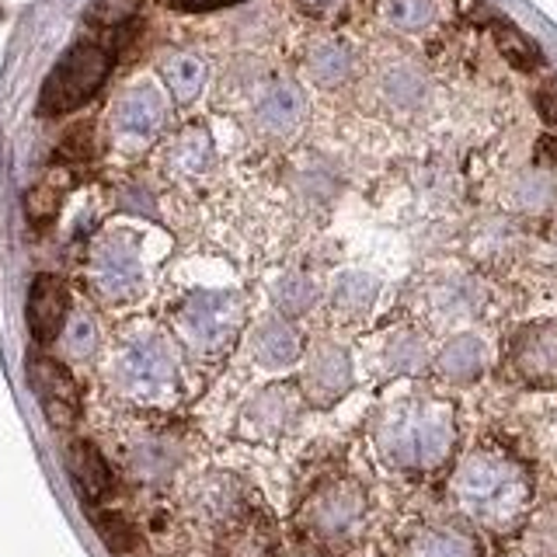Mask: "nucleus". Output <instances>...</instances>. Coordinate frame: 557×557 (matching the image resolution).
<instances>
[{
    "label": "nucleus",
    "mask_w": 557,
    "mask_h": 557,
    "mask_svg": "<svg viewBox=\"0 0 557 557\" xmlns=\"http://www.w3.org/2000/svg\"><path fill=\"white\" fill-rule=\"evenodd\" d=\"M453 495L463 505V512L484 527L509 530L527 509L530 487L512 460L495 457V453H474L453 478Z\"/></svg>",
    "instance_id": "nucleus-1"
},
{
    "label": "nucleus",
    "mask_w": 557,
    "mask_h": 557,
    "mask_svg": "<svg viewBox=\"0 0 557 557\" xmlns=\"http://www.w3.org/2000/svg\"><path fill=\"white\" fill-rule=\"evenodd\" d=\"M380 449L397 467H440L457 443L453 411L440 400H408L397 405L380 425Z\"/></svg>",
    "instance_id": "nucleus-2"
},
{
    "label": "nucleus",
    "mask_w": 557,
    "mask_h": 557,
    "mask_svg": "<svg viewBox=\"0 0 557 557\" xmlns=\"http://www.w3.org/2000/svg\"><path fill=\"white\" fill-rule=\"evenodd\" d=\"M109 70H112L109 49L98 46V42H77L46 77L39 112L42 115H63V112L81 109L84 101H91L101 91Z\"/></svg>",
    "instance_id": "nucleus-3"
},
{
    "label": "nucleus",
    "mask_w": 557,
    "mask_h": 557,
    "mask_svg": "<svg viewBox=\"0 0 557 557\" xmlns=\"http://www.w3.org/2000/svg\"><path fill=\"white\" fill-rule=\"evenodd\" d=\"M244 307L231 293H196L188 296L185 307L178 310V327L191 348L199 352H216L234 338L240 324Z\"/></svg>",
    "instance_id": "nucleus-4"
},
{
    "label": "nucleus",
    "mask_w": 557,
    "mask_h": 557,
    "mask_svg": "<svg viewBox=\"0 0 557 557\" xmlns=\"http://www.w3.org/2000/svg\"><path fill=\"white\" fill-rule=\"evenodd\" d=\"M28 380H32V391L39 397V405L46 411V418L57 429H70L77 422V411H81V391L74 376L66 373V366L49 359V356H32L28 359Z\"/></svg>",
    "instance_id": "nucleus-5"
},
{
    "label": "nucleus",
    "mask_w": 557,
    "mask_h": 557,
    "mask_svg": "<svg viewBox=\"0 0 557 557\" xmlns=\"http://www.w3.org/2000/svg\"><path fill=\"white\" fill-rule=\"evenodd\" d=\"M91 275L98 293H104L109 300H129L139 289V258L133 244H126L122 237L98 244L91 258Z\"/></svg>",
    "instance_id": "nucleus-6"
},
{
    "label": "nucleus",
    "mask_w": 557,
    "mask_h": 557,
    "mask_svg": "<svg viewBox=\"0 0 557 557\" xmlns=\"http://www.w3.org/2000/svg\"><path fill=\"white\" fill-rule=\"evenodd\" d=\"M352 387V362L338 345H313L304 370V394L310 405H331Z\"/></svg>",
    "instance_id": "nucleus-7"
},
{
    "label": "nucleus",
    "mask_w": 557,
    "mask_h": 557,
    "mask_svg": "<svg viewBox=\"0 0 557 557\" xmlns=\"http://www.w3.org/2000/svg\"><path fill=\"white\" fill-rule=\"evenodd\" d=\"M512 366L530 383H557V324H530L512 342Z\"/></svg>",
    "instance_id": "nucleus-8"
},
{
    "label": "nucleus",
    "mask_w": 557,
    "mask_h": 557,
    "mask_svg": "<svg viewBox=\"0 0 557 557\" xmlns=\"http://www.w3.org/2000/svg\"><path fill=\"white\" fill-rule=\"evenodd\" d=\"M119 376L126 380V387L133 391H161L174 376V362L168 356V348L157 338H139L122 352Z\"/></svg>",
    "instance_id": "nucleus-9"
},
{
    "label": "nucleus",
    "mask_w": 557,
    "mask_h": 557,
    "mask_svg": "<svg viewBox=\"0 0 557 557\" xmlns=\"http://www.w3.org/2000/svg\"><path fill=\"white\" fill-rule=\"evenodd\" d=\"M310 527L324 536H342L362 519V495L356 484H335L321 492L307 509Z\"/></svg>",
    "instance_id": "nucleus-10"
},
{
    "label": "nucleus",
    "mask_w": 557,
    "mask_h": 557,
    "mask_svg": "<svg viewBox=\"0 0 557 557\" xmlns=\"http://www.w3.org/2000/svg\"><path fill=\"white\" fill-rule=\"evenodd\" d=\"M66 286L57 275H39L28 293V327L35 342H52L66 324Z\"/></svg>",
    "instance_id": "nucleus-11"
},
{
    "label": "nucleus",
    "mask_w": 557,
    "mask_h": 557,
    "mask_svg": "<svg viewBox=\"0 0 557 557\" xmlns=\"http://www.w3.org/2000/svg\"><path fill=\"white\" fill-rule=\"evenodd\" d=\"M66 460H70V474H74L84 498H101L112 487V470L91 443H74Z\"/></svg>",
    "instance_id": "nucleus-12"
},
{
    "label": "nucleus",
    "mask_w": 557,
    "mask_h": 557,
    "mask_svg": "<svg viewBox=\"0 0 557 557\" xmlns=\"http://www.w3.org/2000/svg\"><path fill=\"white\" fill-rule=\"evenodd\" d=\"M484 370V345L470 335L453 338L440 352V373L453 383H470Z\"/></svg>",
    "instance_id": "nucleus-13"
},
{
    "label": "nucleus",
    "mask_w": 557,
    "mask_h": 557,
    "mask_svg": "<svg viewBox=\"0 0 557 557\" xmlns=\"http://www.w3.org/2000/svg\"><path fill=\"white\" fill-rule=\"evenodd\" d=\"M161 119H164V109H161V98L153 91H133L119 104V126L126 133L147 136L161 126Z\"/></svg>",
    "instance_id": "nucleus-14"
},
{
    "label": "nucleus",
    "mask_w": 557,
    "mask_h": 557,
    "mask_svg": "<svg viewBox=\"0 0 557 557\" xmlns=\"http://www.w3.org/2000/svg\"><path fill=\"white\" fill-rule=\"evenodd\" d=\"M255 352H258V362H265L275 370V366L296 362V356H300V342H296V335L286 324H265L255 335Z\"/></svg>",
    "instance_id": "nucleus-15"
},
{
    "label": "nucleus",
    "mask_w": 557,
    "mask_h": 557,
    "mask_svg": "<svg viewBox=\"0 0 557 557\" xmlns=\"http://www.w3.org/2000/svg\"><path fill=\"white\" fill-rule=\"evenodd\" d=\"M495 46L516 70H536L540 63H544V57H540V46L530 39V35H522L519 28L505 25V22L495 25Z\"/></svg>",
    "instance_id": "nucleus-16"
},
{
    "label": "nucleus",
    "mask_w": 557,
    "mask_h": 557,
    "mask_svg": "<svg viewBox=\"0 0 557 557\" xmlns=\"http://www.w3.org/2000/svg\"><path fill=\"white\" fill-rule=\"evenodd\" d=\"M411 557H478V547L470 544L463 533L435 530V533H425L422 540H418Z\"/></svg>",
    "instance_id": "nucleus-17"
},
{
    "label": "nucleus",
    "mask_w": 557,
    "mask_h": 557,
    "mask_svg": "<svg viewBox=\"0 0 557 557\" xmlns=\"http://www.w3.org/2000/svg\"><path fill=\"white\" fill-rule=\"evenodd\" d=\"M164 81L174 91V98L188 101V98H196V91L202 87V66H199V60H191V57H174L164 66Z\"/></svg>",
    "instance_id": "nucleus-18"
},
{
    "label": "nucleus",
    "mask_w": 557,
    "mask_h": 557,
    "mask_svg": "<svg viewBox=\"0 0 557 557\" xmlns=\"http://www.w3.org/2000/svg\"><path fill=\"white\" fill-rule=\"evenodd\" d=\"M296 115H300V98H296L289 87H278L265 101H261V122L269 129H289Z\"/></svg>",
    "instance_id": "nucleus-19"
},
{
    "label": "nucleus",
    "mask_w": 557,
    "mask_h": 557,
    "mask_svg": "<svg viewBox=\"0 0 557 557\" xmlns=\"http://www.w3.org/2000/svg\"><path fill=\"white\" fill-rule=\"evenodd\" d=\"M373 293H376V283H373L370 275H348V278H342L338 289H335V304L342 310L359 313L366 304L373 300Z\"/></svg>",
    "instance_id": "nucleus-20"
},
{
    "label": "nucleus",
    "mask_w": 557,
    "mask_h": 557,
    "mask_svg": "<svg viewBox=\"0 0 557 557\" xmlns=\"http://www.w3.org/2000/svg\"><path fill=\"white\" fill-rule=\"evenodd\" d=\"M318 300V289H313V283L310 278H304V275H296V278H289V283L278 289V307H283L289 318H296V313H304V310H310V304Z\"/></svg>",
    "instance_id": "nucleus-21"
},
{
    "label": "nucleus",
    "mask_w": 557,
    "mask_h": 557,
    "mask_svg": "<svg viewBox=\"0 0 557 557\" xmlns=\"http://www.w3.org/2000/svg\"><path fill=\"white\" fill-rule=\"evenodd\" d=\"M25 206H28V216H32L35 223H46V220H52V213L60 209V188L52 185V182L35 185V188L28 191Z\"/></svg>",
    "instance_id": "nucleus-22"
},
{
    "label": "nucleus",
    "mask_w": 557,
    "mask_h": 557,
    "mask_svg": "<svg viewBox=\"0 0 557 557\" xmlns=\"http://www.w3.org/2000/svg\"><path fill=\"white\" fill-rule=\"evenodd\" d=\"M139 0H98V4L91 8V22L101 25V28H115L122 22H129V17L136 14Z\"/></svg>",
    "instance_id": "nucleus-23"
},
{
    "label": "nucleus",
    "mask_w": 557,
    "mask_h": 557,
    "mask_svg": "<svg viewBox=\"0 0 557 557\" xmlns=\"http://www.w3.org/2000/svg\"><path fill=\"white\" fill-rule=\"evenodd\" d=\"M98 533L104 536V544H109L115 554H122L126 547H133V530L122 522L119 516H98Z\"/></svg>",
    "instance_id": "nucleus-24"
},
{
    "label": "nucleus",
    "mask_w": 557,
    "mask_h": 557,
    "mask_svg": "<svg viewBox=\"0 0 557 557\" xmlns=\"http://www.w3.org/2000/svg\"><path fill=\"white\" fill-rule=\"evenodd\" d=\"M66 348L74 356H87L95 348V324L87 318H77L74 324L66 327Z\"/></svg>",
    "instance_id": "nucleus-25"
},
{
    "label": "nucleus",
    "mask_w": 557,
    "mask_h": 557,
    "mask_svg": "<svg viewBox=\"0 0 557 557\" xmlns=\"http://www.w3.org/2000/svg\"><path fill=\"white\" fill-rule=\"evenodd\" d=\"M536 109H540V115H544L550 126L557 129V77H550V81H544L540 84V91H536Z\"/></svg>",
    "instance_id": "nucleus-26"
},
{
    "label": "nucleus",
    "mask_w": 557,
    "mask_h": 557,
    "mask_svg": "<svg viewBox=\"0 0 557 557\" xmlns=\"http://www.w3.org/2000/svg\"><path fill=\"white\" fill-rule=\"evenodd\" d=\"M313 70H318L321 81H335V77H342V70H345V57L338 49H324L318 57V63H313Z\"/></svg>",
    "instance_id": "nucleus-27"
},
{
    "label": "nucleus",
    "mask_w": 557,
    "mask_h": 557,
    "mask_svg": "<svg viewBox=\"0 0 557 557\" xmlns=\"http://www.w3.org/2000/svg\"><path fill=\"white\" fill-rule=\"evenodd\" d=\"M168 4L182 8V11H213V8L237 4V0H168Z\"/></svg>",
    "instance_id": "nucleus-28"
},
{
    "label": "nucleus",
    "mask_w": 557,
    "mask_h": 557,
    "mask_svg": "<svg viewBox=\"0 0 557 557\" xmlns=\"http://www.w3.org/2000/svg\"><path fill=\"white\" fill-rule=\"evenodd\" d=\"M536 161L540 164H557V139L554 136H544L536 144Z\"/></svg>",
    "instance_id": "nucleus-29"
}]
</instances>
